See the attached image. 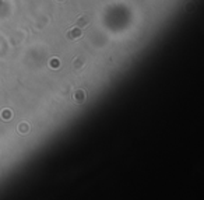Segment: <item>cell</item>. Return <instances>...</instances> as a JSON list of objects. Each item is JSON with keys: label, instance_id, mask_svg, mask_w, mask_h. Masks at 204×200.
Wrapping results in <instances>:
<instances>
[{"label": "cell", "instance_id": "6da1fadb", "mask_svg": "<svg viewBox=\"0 0 204 200\" xmlns=\"http://www.w3.org/2000/svg\"><path fill=\"white\" fill-rule=\"evenodd\" d=\"M81 35H82V32H81V30H80V28H73L71 31L67 32V39L76 41V39H78Z\"/></svg>", "mask_w": 204, "mask_h": 200}, {"label": "cell", "instance_id": "7a4b0ae2", "mask_svg": "<svg viewBox=\"0 0 204 200\" xmlns=\"http://www.w3.org/2000/svg\"><path fill=\"white\" fill-rule=\"evenodd\" d=\"M76 24H77V27H85V25L88 24V17L82 15L81 18H78V20H77V22H76Z\"/></svg>", "mask_w": 204, "mask_h": 200}, {"label": "cell", "instance_id": "3957f363", "mask_svg": "<svg viewBox=\"0 0 204 200\" xmlns=\"http://www.w3.org/2000/svg\"><path fill=\"white\" fill-rule=\"evenodd\" d=\"M84 99V92L82 91H77V101L80 102V101H82Z\"/></svg>", "mask_w": 204, "mask_h": 200}, {"label": "cell", "instance_id": "277c9868", "mask_svg": "<svg viewBox=\"0 0 204 200\" xmlns=\"http://www.w3.org/2000/svg\"><path fill=\"white\" fill-rule=\"evenodd\" d=\"M76 60H77V62H76V67H77V69L80 67V64H81V66L84 64V60H82V59H80V57H78V59H76Z\"/></svg>", "mask_w": 204, "mask_h": 200}, {"label": "cell", "instance_id": "5b68a950", "mask_svg": "<svg viewBox=\"0 0 204 200\" xmlns=\"http://www.w3.org/2000/svg\"><path fill=\"white\" fill-rule=\"evenodd\" d=\"M24 130H25V132L28 130V126H27V125H25V126H24V125H21V132H24Z\"/></svg>", "mask_w": 204, "mask_h": 200}]
</instances>
